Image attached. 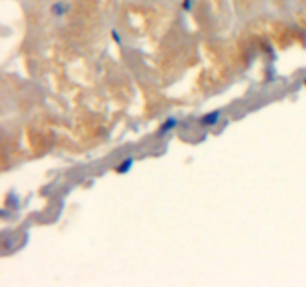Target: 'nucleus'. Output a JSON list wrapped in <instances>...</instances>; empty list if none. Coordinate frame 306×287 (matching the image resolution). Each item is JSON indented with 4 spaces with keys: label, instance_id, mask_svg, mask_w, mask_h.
Here are the masks:
<instances>
[{
    "label": "nucleus",
    "instance_id": "nucleus-1",
    "mask_svg": "<svg viewBox=\"0 0 306 287\" xmlns=\"http://www.w3.org/2000/svg\"><path fill=\"white\" fill-rule=\"evenodd\" d=\"M220 111H214V112H211V114H208V116H205V117H202V120H200V123L202 124H205V126H211V124H215L217 121H218V118H220Z\"/></svg>",
    "mask_w": 306,
    "mask_h": 287
},
{
    "label": "nucleus",
    "instance_id": "nucleus-2",
    "mask_svg": "<svg viewBox=\"0 0 306 287\" xmlns=\"http://www.w3.org/2000/svg\"><path fill=\"white\" fill-rule=\"evenodd\" d=\"M177 126V120L175 118H169L164 124H163V127L160 129V135H163V133H166L167 130H170L172 127H175Z\"/></svg>",
    "mask_w": 306,
    "mask_h": 287
},
{
    "label": "nucleus",
    "instance_id": "nucleus-3",
    "mask_svg": "<svg viewBox=\"0 0 306 287\" xmlns=\"http://www.w3.org/2000/svg\"><path fill=\"white\" fill-rule=\"evenodd\" d=\"M131 165H133V159H127L124 163H121V165L117 168V172H120V174H126V172L131 168Z\"/></svg>",
    "mask_w": 306,
    "mask_h": 287
}]
</instances>
